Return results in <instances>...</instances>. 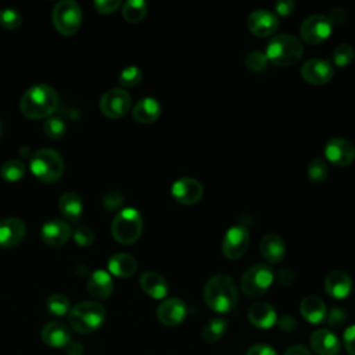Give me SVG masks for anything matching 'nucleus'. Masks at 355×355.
<instances>
[{
  "mask_svg": "<svg viewBox=\"0 0 355 355\" xmlns=\"http://www.w3.org/2000/svg\"><path fill=\"white\" fill-rule=\"evenodd\" d=\"M204 301L215 312L226 313L233 311L237 304V286L225 273H216L204 286Z\"/></svg>",
  "mask_w": 355,
  "mask_h": 355,
  "instance_id": "1",
  "label": "nucleus"
},
{
  "mask_svg": "<svg viewBox=\"0 0 355 355\" xmlns=\"http://www.w3.org/2000/svg\"><path fill=\"white\" fill-rule=\"evenodd\" d=\"M58 107V94L49 85L29 87L19 101L21 112L29 119L49 118Z\"/></svg>",
  "mask_w": 355,
  "mask_h": 355,
  "instance_id": "2",
  "label": "nucleus"
},
{
  "mask_svg": "<svg viewBox=\"0 0 355 355\" xmlns=\"http://www.w3.org/2000/svg\"><path fill=\"white\" fill-rule=\"evenodd\" d=\"M304 53L302 42L288 33L275 35L266 46L268 61H272L275 65L288 67L300 61Z\"/></svg>",
  "mask_w": 355,
  "mask_h": 355,
  "instance_id": "3",
  "label": "nucleus"
},
{
  "mask_svg": "<svg viewBox=\"0 0 355 355\" xmlns=\"http://www.w3.org/2000/svg\"><path fill=\"white\" fill-rule=\"evenodd\" d=\"M68 320L73 330L87 334L103 324L105 320V309L96 301H82L69 311Z\"/></svg>",
  "mask_w": 355,
  "mask_h": 355,
  "instance_id": "4",
  "label": "nucleus"
},
{
  "mask_svg": "<svg viewBox=\"0 0 355 355\" xmlns=\"http://www.w3.org/2000/svg\"><path fill=\"white\" fill-rule=\"evenodd\" d=\"M29 168L39 180L53 183L64 173V159L55 150L40 148L32 154Z\"/></svg>",
  "mask_w": 355,
  "mask_h": 355,
  "instance_id": "5",
  "label": "nucleus"
},
{
  "mask_svg": "<svg viewBox=\"0 0 355 355\" xmlns=\"http://www.w3.org/2000/svg\"><path fill=\"white\" fill-rule=\"evenodd\" d=\"M143 230V218L140 212L135 208L121 209L111 225L112 237L119 244H133L141 234Z\"/></svg>",
  "mask_w": 355,
  "mask_h": 355,
  "instance_id": "6",
  "label": "nucleus"
},
{
  "mask_svg": "<svg viewBox=\"0 0 355 355\" xmlns=\"http://www.w3.org/2000/svg\"><path fill=\"white\" fill-rule=\"evenodd\" d=\"M275 280L273 270L265 263H255L245 269L240 279V288L248 297L265 294Z\"/></svg>",
  "mask_w": 355,
  "mask_h": 355,
  "instance_id": "7",
  "label": "nucleus"
},
{
  "mask_svg": "<svg viewBox=\"0 0 355 355\" xmlns=\"http://www.w3.org/2000/svg\"><path fill=\"white\" fill-rule=\"evenodd\" d=\"M54 28L65 36H71L76 33L82 22V11L76 1L62 0L58 1L51 14Z\"/></svg>",
  "mask_w": 355,
  "mask_h": 355,
  "instance_id": "8",
  "label": "nucleus"
},
{
  "mask_svg": "<svg viewBox=\"0 0 355 355\" xmlns=\"http://www.w3.org/2000/svg\"><path fill=\"white\" fill-rule=\"evenodd\" d=\"M333 25L324 14H313L305 18L300 26L301 37L308 44H320L331 35Z\"/></svg>",
  "mask_w": 355,
  "mask_h": 355,
  "instance_id": "9",
  "label": "nucleus"
},
{
  "mask_svg": "<svg viewBox=\"0 0 355 355\" xmlns=\"http://www.w3.org/2000/svg\"><path fill=\"white\" fill-rule=\"evenodd\" d=\"M130 96L126 90L121 87L111 89L105 92L100 98V111L107 118L118 119L126 115L130 108Z\"/></svg>",
  "mask_w": 355,
  "mask_h": 355,
  "instance_id": "10",
  "label": "nucleus"
},
{
  "mask_svg": "<svg viewBox=\"0 0 355 355\" xmlns=\"http://www.w3.org/2000/svg\"><path fill=\"white\" fill-rule=\"evenodd\" d=\"M250 244V233L241 225L232 226L226 230L222 240V252L229 259H239L244 255Z\"/></svg>",
  "mask_w": 355,
  "mask_h": 355,
  "instance_id": "11",
  "label": "nucleus"
},
{
  "mask_svg": "<svg viewBox=\"0 0 355 355\" xmlns=\"http://www.w3.org/2000/svg\"><path fill=\"white\" fill-rule=\"evenodd\" d=\"M171 194L176 202L183 205H191L198 202L204 196L202 184L194 178H179L171 186Z\"/></svg>",
  "mask_w": 355,
  "mask_h": 355,
  "instance_id": "12",
  "label": "nucleus"
},
{
  "mask_svg": "<svg viewBox=\"0 0 355 355\" xmlns=\"http://www.w3.org/2000/svg\"><path fill=\"white\" fill-rule=\"evenodd\" d=\"M323 154L331 165L344 168L355 159V147L349 140L336 137L326 143Z\"/></svg>",
  "mask_w": 355,
  "mask_h": 355,
  "instance_id": "13",
  "label": "nucleus"
},
{
  "mask_svg": "<svg viewBox=\"0 0 355 355\" xmlns=\"http://www.w3.org/2000/svg\"><path fill=\"white\" fill-rule=\"evenodd\" d=\"M300 72L302 79L311 85H326L331 80L334 68L327 60L309 58L302 64Z\"/></svg>",
  "mask_w": 355,
  "mask_h": 355,
  "instance_id": "14",
  "label": "nucleus"
},
{
  "mask_svg": "<svg viewBox=\"0 0 355 355\" xmlns=\"http://www.w3.org/2000/svg\"><path fill=\"white\" fill-rule=\"evenodd\" d=\"M247 25H248V29L255 36L266 37L276 32L279 26V19L273 11H269L266 8H258L248 15Z\"/></svg>",
  "mask_w": 355,
  "mask_h": 355,
  "instance_id": "15",
  "label": "nucleus"
},
{
  "mask_svg": "<svg viewBox=\"0 0 355 355\" xmlns=\"http://www.w3.org/2000/svg\"><path fill=\"white\" fill-rule=\"evenodd\" d=\"M187 316V306L179 298L164 300L157 308V318L165 326H178Z\"/></svg>",
  "mask_w": 355,
  "mask_h": 355,
  "instance_id": "16",
  "label": "nucleus"
},
{
  "mask_svg": "<svg viewBox=\"0 0 355 355\" xmlns=\"http://www.w3.org/2000/svg\"><path fill=\"white\" fill-rule=\"evenodd\" d=\"M42 239L43 241L50 245V247H61L64 245L69 237L72 236V230L71 226L61 220V219H51L47 220L43 226H42Z\"/></svg>",
  "mask_w": 355,
  "mask_h": 355,
  "instance_id": "17",
  "label": "nucleus"
},
{
  "mask_svg": "<svg viewBox=\"0 0 355 355\" xmlns=\"http://www.w3.org/2000/svg\"><path fill=\"white\" fill-rule=\"evenodd\" d=\"M40 337L51 348H65L71 341V331L62 322L53 320L43 326Z\"/></svg>",
  "mask_w": 355,
  "mask_h": 355,
  "instance_id": "18",
  "label": "nucleus"
},
{
  "mask_svg": "<svg viewBox=\"0 0 355 355\" xmlns=\"http://www.w3.org/2000/svg\"><path fill=\"white\" fill-rule=\"evenodd\" d=\"M26 233V226L21 219L7 218L0 222V247L8 248L19 244Z\"/></svg>",
  "mask_w": 355,
  "mask_h": 355,
  "instance_id": "19",
  "label": "nucleus"
},
{
  "mask_svg": "<svg viewBox=\"0 0 355 355\" xmlns=\"http://www.w3.org/2000/svg\"><path fill=\"white\" fill-rule=\"evenodd\" d=\"M324 290L331 298L343 300L352 290V279L343 270H333L324 279Z\"/></svg>",
  "mask_w": 355,
  "mask_h": 355,
  "instance_id": "20",
  "label": "nucleus"
},
{
  "mask_svg": "<svg viewBox=\"0 0 355 355\" xmlns=\"http://www.w3.org/2000/svg\"><path fill=\"white\" fill-rule=\"evenodd\" d=\"M311 347L318 355H337L340 351V341L333 331L319 329L311 336Z\"/></svg>",
  "mask_w": 355,
  "mask_h": 355,
  "instance_id": "21",
  "label": "nucleus"
},
{
  "mask_svg": "<svg viewBox=\"0 0 355 355\" xmlns=\"http://www.w3.org/2000/svg\"><path fill=\"white\" fill-rule=\"evenodd\" d=\"M259 252L268 262L279 263L286 255V244L280 236L268 233L259 243Z\"/></svg>",
  "mask_w": 355,
  "mask_h": 355,
  "instance_id": "22",
  "label": "nucleus"
},
{
  "mask_svg": "<svg viewBox=\"0 0 355 355\" xmlns=\"http://www.w3.org/2000/svg\"><path fill=\"white\" fill-rule=\"evenodd\" d=\"M112 277L105 270H94L87 280V291L96 300H105L112 294Z\"/></svg>",
  "mask_w": 355,
  "mask_h": 355,
  "instance_id": "23",
  "label": "nucleus"
},
{
  "mask_svg": "<svg viewBox=\"0 0 355 355\" xmlns=\"http://www.w3.org/2000/svg\"><path fill=\"white\" fill-rule=\"evenodd\" d=\"M248 320L258 329H270L276 322V311L268 302H255L248 309Z\"/></svg>",
  "mask_w": 355,
  "mask_h": 355,
  "instance_id": "24",
  "label": "nucleus"
},
{
  "mask_svg": "<svg viewBox=\"0 0 355 355\" xmlns=\"http://www.w3.org/2000/svg\"><path fill=\"white\" fill-rule=\"evenodd\" d=\"M132 115L139 123H151L161 115V105L153 97H143L135 104Z\"/></svg>",
  "mask_w": 355,
  "mask_h": 355,
  "instance_id": "25",
  "label": "nucleus"
},
{
  "mask_svg": "<svg viewBox=\"0 0 355 355\" xmlns=\"http://www.w3.org/2000/svg\"><path fill=\"white\" fill-rule=\"evenodd\" d=\"M141 290L151 298L161 300L168 294L166 280L155 272H143L139 279Z\"/></svg>",
  "mask_w": 355,
  "mask_h": 355,
  "instance_id": "26",
  "label": "nucleus"
},
{
  "mask_svg": "<svg viewBox=\"0 0 355 355\" xmlns=\"http://www.w3.org/2000/svg\"><path fill=\"white\" fill-rule=\"evenodd\" d=\"M301 315L304 319H306L309 323H320L326 319V305L322 301V298L316 295H308L301 301L300 305Z\"/></svg>",
  "mask_w": 355,
  "mask_h": 355,
  "instance_id": "27",
  "label": "nucleus"
},
{
  "mask_svg": "<svg viewBox=\"0 0 355 355\" xmlns=\"http://www.w3.org/2000/svg\"><path fill=\"white\" fill-rule=\"evenodd\" d=\"M137 269V262L136 259L126 254V252H118L114 254L108 259V270L111 275L116 277H130Z\"/></svg>",
  "mask_w": 355,
  "mask_h": 355,
  "instance_id": "28",
  "label": "nucleus"
},
{
  "mask_svg": "<svg viewBox=\"0 0 355 355\" xmlns=\"http://www.w3.org/2000/svg\"><path fill=\"white\" fill-rule=\"evenodd\" d=\"M60 211L64 218H67L69 222H78L83 212V202L79 194L73 191L64 193L60 198Z\"/></svg>",
  "mask_w": 355,
  "mask_h": 355,
  "instance_id": "29",
  "label": "nucleus"
},
{
  "mask_svg": "<svg viewBox=\"0 0 355 355\" xmlns=\"http://www.w3.org/2000/svg\"><path fill=\"white\" fill-rule=\"evenodd\" d=\"M227 326H229V322L226 318L223 316L212 318L202 327V338L208 343H215L225 336Z\"/></svg>",
  "mask_w": 355,
  "mask_h": 355,
  "instance_id": "30",
  "label": "nucleus"
},
{
  "mask_svg": "<svg viewBox=\"0 0 355 355\" xmlns=\"http://www.w3.org/2000/svg\"><path fill=\"white\" fill-rule=\"evenodd\" d=\"M147 14V3L143 0H128L122 6V17L129 24L140 22Z\"/></svg>",
  "mask_w": 355,
  "mask_h": 355,
  "instance_id": "31",
  "label": "nucleus"
},
{
  "mask_svg": "<svg viewBox=\"0 0 355 355\" xmlns=\"http://www.w3.org/2000/svg\"><path fill=\"white\" fill-rule=\"evenodd\" d=\"M26 168L22 161L18 159H8L0 166V175L7 182H18L24 178Z\"/></svg>",
  "mask_w": 355,
  "mask_h": 355,
  "instance_id": "32",
  "label": "nucleus"
},
{
  "mask_svg": "<svg viewBox=\"0 0 355 355\" xmlns=\"http://www.w3.org/2000/svg\"><path fill=\"white\" fill-rule=\"evenodd\" d=\"M46 308L55 316H64L71 311L69 300L64 294H51L46 301Z\"/></svg>",
  "mask_w": 355,
  "mask_h": 355,
  "instance_id": "33",
  "label": "nucleus"
},
{
  "mask_svg": "<svg viewBox=\"0 0 355 355\" xmlns=\"http://www.w3.org/2000/svg\"><path fill=\"white\" fill-rule=\"evenodd\" d=\"M306 173H308V178L311 179V182L322 183V182H324L327 179V175H329L327 164L322 158H313L308 164Z\"/></svg>",
  "mask_w": 355,
  "mask_h": 355,
  "instance_id": "34",
  "label": "nucleus"
},
{
  "mask_svg": "<svg viewBox=\"0 0 355 355\" xmlns=\"http://www.w3.org/2000/svg\"><path fill=\"white\" fill-rule=\"evenodd\" d=\"M354 55H355L354 47L348 43H341L333 51V62L336 67L344 68L352 62Z\"/></svg>",
  "mask_w": 355,
  "mask_h": 355,
  "instance_id": "35",
  "label": "nucleus"
},
{
  "mask_svg": "<svg viewBox=\"0 0 355 355\" xmlns=\"http://www.w3.org/2000/svg\"><path fill=\"white\" fill-rule=\"evenodd\" d=\"M141 78H143L141 69L136 65H129L121 71L118 80L123 87H133L141 82Z\"/></svg>",
  "mask_w": 355,
  "mask_h": 355,
  "instance_id": "36",
  "label": "nucleus"
},
{
  "mask_svg": "<svg viewBox=\"0 0 355 355\" xmlns=\"http://www.w3.org/2000/svg\"><path fill=\"white\" fill-rule=\"evenodd\" d=\"M43 130H44L47 137H50V139H60V137H62L65 135L67 126H65V122L61 118L53 116V118H49L44 122Z\"/></svg>",
  "mask_w": 355,
  "mask_h": 355,
  "instance_id": "37",
  "label": "nucleus"
},
{
  "mask_svg": "<svg viewBox=\"0 0 355 355\" xmlns=\"http://www.w3.org/2000/svg\"><path fill=\"white\" fill-rule=\"evenodd\" d=\"M22 24V15L14 8L0 10V25L6 29H17Z\"/></svg>",
  "mask_w": 355,
  "mask_h": 355,
  "instance_id": "38",
  "label": "nucleus"
},
{
  "mask_svg": "<svg viewBox=\"0 0 355 355\" xmlns=\"http://www.w3.org/2000/svg\"><path fill=\"white\" fill-rule=\"evenodd\" d=\"M268 57L262 51H251L245 58V67L252 72H261L266 68Z\"/></svg>",
  "mask_w": 355,
  "mask_h": 355,
  "instance_id": "39",
  "label": "nucleus"
},
{
  "mask_svg": "<svg viewBox=\"0 0 355 355\" xmlns=\"http://www.w3.org/2000/svg\"><path fill=\"white\" fill-rule=\"evenodd\" d=\"M72 237L75 240V243L79 245V247H89L94 243V232L86 226H79L73 230L72 233Z\"/></svg>",
  "mask_w": 355,
  "mask_h": 355,
  "instance_id": "40",
  "label": "nucleus"
},
{
  "mask_svg": "<svg viewBox=\"0 0 355 355\" xmlns=\"http://www.w3.org/2000/svg\"><path fill=\"white\" fill-rule=\"evenodd\" d=\"M122 202H123V197L118 191H108L103 197V205L108 211L118 209L122 205Z\"/></svg>",
  "mask_w": 355,
  "mask_h": 355,
  "instance_id": "41",
  "label": "nucleus"
},
{
  "mask_svg": "<svg viewBox=\"0 0 355 355\" xmlns=\"http://www.w3.org/2000/svg\"><path fill=\"white\" fill-rule=\"evenodd\" d=\"M345 318H347V315H345L344 309H343V308H337V306L331 308V309L329 311L327 316H326L327 323H329L330 326H333V327L341 326V324L345 322Z\"/></svg>",
  "mask_w": 355,
  "mask_h": 355,
  "instance_id": "42",
  "label": "nucleus"
},
{
  "mask_svg": "<svg viewBox=\"0 0 355 355\" xmlns=\"http://www.w3.org/2000/svg\"><path fill=\"white\" fill-rule=\"evenodd\" d=\"M121 6L119 0H96L94 7L101 14H111Z\"/></svg>",
  "mask_w": 355,
  "mask_h": 355,
  "instance_id": "43",
  "label": "nucleus"
},
{
  "mask_svg": "<svg viewBox=\"0 0 355 355\" xmlns=\"http://www.w3.org/2000/svg\"><path fill=\"white\" fill-rule=\"evenodd\" d=\"M273 8H275V14L282 15V17H287L294 11L295 3L291 1V0H279V1L275 3Z\"/></svg>",
  "mask_w": 355,
  "mask_h": 355,
  "instance_id": "44",
  "label": "nucleus"
},
{
  "mask_svg": "<svg viewBox=\"0 0 355 355\" xmlns=\"http://www.w3.org/2000/svg\"><path fill=\"white\" fill-rule=\"evenodd\" d=\"M344 345L349 355H355V324L344 331Z\"/></svg>",
  "mask_w": 355,
  "mask_h": 355,
  "instance_id": "45",
  "label": "nucleus"
},
{
  "mask_svg": "<svg viewBox=\"0 0 355 355\" xmlns=\"http://www.w3.org/2000/svg\"><path fill=\"white\" fill-rule=\"evenodd\" d=\"M276 279H277V283L282 284V286H290L294 283L295 280V273L288 269V268H284V269H280L276 275Z\"/></svg>",
  "mask_w": 355,
  "mask_h": 355,
  "instance_id": "46",
  "label": "nucleus"
},
{
  "mask_svg": "<svg viewBox=\"0 0 355 355\" xmlns=\"http://www.w3.org/2000/svg\"><path fill=\"white\" fill-rule=\"evenodd\" d=\"M327 18L331 22V25H341L345 21L347 14H345V11L341 7H334V8H331L329 11Z\"/></svg>",
  "mask_w": 355,
  "mask_h": 355,
  "instance_id": "47",
  "label": "nucleus"
},
{
  "mask_svg": "<svg viewBox=\"0 0 355 355\" xmlns=\"http://www.w3.org/2000/svg\"><path fill=\"white\" fill-rule=\"evenodd\" d=\"M245 355H277V354L272 347L266 344H255L247 351Z\"/></svg>",
  "mask_w": 355,
  "mask_h": 355,
  "instance_id": "48",
  "label": "nucleus"
},
{
  "mask_svg": "<svg viewBox=\"0 0 355 355\" xmlns=\"http://www.w3.org/2000/svg\"><path fill=\"white\" fill-rule=\"evenodd\" d=\"M279 327L283 330V331H293L295 330L297 327V320L291 316V315H283L279 320Z\"/></svg>",
  "mask_w": 355,
  "mask_h": 355,
  "instance_id": "49",
  "label": "nucleus"
},
{
  "mask_svg": "<svg viewBox=\"0 0 355 355\" xmlns=\"http://www.w3.org/2000/svg\"><path fill=\"white\" fill-rule=\"evenodd\" d=\"M65 351L68 355H82L83 347H82V344H79L76 341H69L68 345L65 347Z\"/></svg>",
  "mask_w": 355,
  "mask_h": 355,
  "instance_id": "50",
  "label": "nucleus"
},
{
  "mask_svg": "<svg viewBox=\"0 0 355 355\" xmlns=\"http://www.w3.org/2000/svg\"><path fill=\"white\" fill-rule=\"evenodd\" d=\"M284 355H311V352L302 345H293L286 349Z\"/></svg>",
  "mask_w": 355,
  "mask_h": 355,
  "instance_id": "51",
  "label": "nucleus"
},
{
  "mask_svg": "<svg viewBox=\"0 0 355 355\" xmlns=\"http://www.w3.org/2000/svg\"><path fill=\"white\" fill-rule=\"evenodd\" d=\"M1 130H3V126H1V121H0V137H1Z\"/></svg>",
  "mask_w": 355,
  "mask_h": 355,
  "instance_id": "52",
  "label": "nucleus"
}]
</instances>
